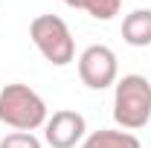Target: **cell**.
Masks as SVG:
<instances>
[{
    "mask_svg": "<svg viewBox=\"0 0 151 148\" xmlns=\"http://www.w3.org/2000/svg\"><path fill=\"white\" fill-rule=\"evenodd\" d=\"M113 119L122 131H139L151 122V81L145 75H122L113 84Z\"/></svg>",
    "mask_w": 151,
    "mask_h": 148,
    "instance_id": "1",
    "label": "cell"
},
{
    "mask_svg": "<svg viewBox=\"0 0 151 148\" xmlns=\"http://www.w3.org/2000/svg\"><path fill=\"white\" fill-rule=\"evenodd\" d=\"M47 102L29 84H6L0 90V122L15 131H32L47 125Z\"/></svg>",
    "mask_w": 151,
    "mask_h": 148,
    "instance_id": "2",
    "label": "cell"
},
{
    "mask_svg": "<svg viewBox=\"0 0 151 148\" xmlns=\"http://www.w3.org/2000/svg\"><path fill=\"white\" fill-rule=\"evenodd\" d=\"M29 38L38 47V52L52 67H67L76 58V41L73 32L58 15H38L29 23Z\"/></svg>",
    "mask_w": 151,
    "mask_h": 148,
    "instance_id": "3",
    "label": "cell"
},
{
    "mask_svg": "<svg viewBox=\"0 0 151 148\" xmlns=\"http://www.w3.org/2000/svg\"><path fill=\"white\" fill-rule=\"evenodd\" d=\"M116 75H119V64H116V52L111 47L93 44L78 55V78L90 90H105V87L116 84Z\"/></svg>",
    "mask_w": 151,
    "mask_h": 148,
    "instance_id": "4",
    "label": "cell"
},
{
    "mask_svg": "<svg viewBox=\"0 0 151 148\" xmlns=\"http://www.w3.org/2000/svg\"><path fill=\"white\" fill-rule=\"evenodd\" d=\"M87 122L78 111H55L44 125V139L52 148H76L84 139Z\"/></svg>",
    "mask_w": 151,
    "mask_h": 148,
    "instance_id": "5",
    "label": "cell"
},
{
    "mask_svg": "<svg viewBox=\"0 0 151 148\" xmlns=\"http://www.w3.org/2000/svg\"><path fill=\"white\" fill-rule=\"evenodd\" d=\"M122 41L128 47H148L151 44V9H134L122 20Z\"/></svg>",
    "mask_w": 151,
    "mask_h": 148,
    "instance_id": "6",
    "label": "cell"
},
{
    "mask_svg": "<svg viewBox=\"0 0 151 148\" xmlns=\"http://www.w3.org/2000/svg\"><path fill=\"white\" fill-rule=\"evenodd\" d=\"M81 148H142L131 131H93Z\"/></svg>",
    "mask_w": 151,
    "mask_h": 148,
    "instance_id": "7",
    "label": "cell"
},
{
    "mask_svg": "<svg viewBox=\"0 0 151 148\" xmlns=\"http://www.w3.org/2000/svg\"><path fill=\"white\" fill-rule=\"evenodd\" d=\"M70 9H84L90 18L96 20H111L119 15V6L122 0H64Z\"/></svg>",
    "mask_w": 151,
    "mask_h": 148,
    "instance_id": "8",
    "label": "cell"
},
{
    "mask_svg": "<svg viewBox=\"0 0 151 148\" xmlns=\"http://www.w3.org/2000/svg\"><path fill=\"white\" fill-rule=\"evenodd\" d=\"M0 148H41V139H38L35 134L15 131V134H6L0 139Z\"/></svg>",
    "mask_w": 151,
    "mask_h": 148,
    "instance_id": "9",
    "label": "cell"
}]
</instances>
